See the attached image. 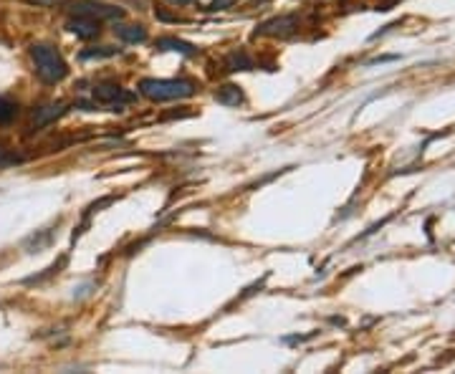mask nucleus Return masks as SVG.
I'll use <instances>...</instances> for the list:
<instances>
[{
    "label": "nucleus",
    "instance_id": "8",
    "mask_svg": "<svg viewBox=\"0 0 455 374\" xmlns=\"http://www.w3.org/2000/svg\"><path fill=\"white\" fill-rule=\"evenodd\" d=\"M215 102L223 104V107H238V104H243V91H241V86H236V84H223L218 91H215Z\"/></svg>",
    "mask_w": 455,
    "mask_h": 374
},
{
    "label": "nucleus",
    "instance_id": "12",
    "mask_svg": "<svg viewBox=\"0 0 455 374\" xmlns=\"http://www.w3.org/2000/svg\"><path fill=\"white\" fill-rule=\"evenodd\" d=\"M16 116H18V104L13 102V99L0 97V124H8Z\"/></svg>",
    "mask_w": 455,
    "mask_h": 374
},
{
    "label": "nucleus",
    "instance_id": "14",
    "mask_svg": "<svg viewBox=\"0 0 455 374\" xmlns=\"http://www.w3.org/2000/svg\"><path fill=\"white\" fill-rule=\"evenodd\" d=\"M236 0H210L205 6V11H225V8H231Z\"/></svg>",
    "mask_w": 455,
    "mask_h": 374
},
{
    "label": "nucleus",
    "instance_id": "16",
    "mask_svg": "<svg viewBox=\"0 0 455 374\" xmlns=\"http://www.w3.org/2000/svg\"><path fill=\"white\" fill-rule=\"evenodd\" d=\"M157 18L159 20H170V23H182L180 16H170V13H164V11H157Z\"/></svg>",
    "mask_w": 455,
    "mask_h": 374
},
{
    "label": "nucleus",
    "instance_id": "11",
    "mask_svg": "<svg viewBox=\"0 0 455 374\" xmlns=\"http://www.w3.org/2000/svg\"><path fill=\"white\" fill-rule=\"evenodd\" d=\"M250 68H253V61L243 51L241 54H231L225 59V71H250Z\"/></svg>",
    "mask_w": 455,
    "mask_h": 374
},
{
    "label": "nucleus",
    "instance_id": "3",
    "mask_svg": "<svg viewBox=\"0 0 455 374\" xmlns=\"http://www.w3.org/2000/svg\"><path fill=\"white\" fill-rule=\"evenodd\" d=\"M134 102V94L127 89H121L119 84H97L94 86V104L102 107H111V111H121L124 104Z\"/></svg>",
    "mask_w": 455,
    "mask_h": 374
},
{
    "label": "nucleus",
    "instance_id": "9",
    "mask_svg": "<svg viewBox=\"0 0 455 374\" xmlns=\"http://www.w3.org/2000/svg\"><path fill=\"white\" fill-rule=\"evenodd\" d=\"M157 49H159V51H177V54H182V56H195V54H198V49H195L193 43L180 41V38H172V36L159 38V41H157Z\"/></svg>",
    "mask_w": 455,
    "mask_h": 374
},
{
    "label": "nucleus",
    "instance_id": "2",
    "mask_svg": "<svg viewBox=\"0 0 455 374\" xmlns=\"http://www.w3.org/2000/svg\"><path fill=\"white\" fill-rule=\"evenodd\" d=\"M140 94L150 102H175L195 94V84L185 79H142Z\"/></svg>",
    "mask_w": 455,
    "mask_h": 374
},
{
    "label": "nucleus",
    "instance_id": "18",
    "mask_svg": "<svg viewBox=\"0 0 455 374\" xmlns=\"http://www.w3.org/2000/svg\"><path fill=\"white\" fill-rule=\"evenodd\" d=\"M170 6H190V3H195V0H167Z\"/></svg>",
    "mask_w": 455,
    "mask_h": 374
},
{
    "label": "nucleus",
    "instance_id": "13",
    "mask_svg": "<svg viewBox=\"0 0 455 374\" xmlns=\"http://www.w3.org/2000/svg\"><path fill=\"white\" fill-rule=\"evenodd\" d=\"M119 49H109V46H102V49H86L81 51V59L89 61V59H109V56H116Z\"/></svg>",
    "mask_w": 455,
    "mask_h": 374
},
{
    "label": "nucleus",
    "instance_id": "1",
    "mask_svg": "<svg viewBox=\"0 0 455 374\" xmlns=\"http://www.w3.org/2000/svg\"><path fill=\"white\" fill-rule=\"evenodd\" d=\"M30 59H33V66H36V76L43 84H59V81L66 79V61L54 46H46V43L30 46Z\"/></svg>",
    "mask_w": 455,
    "mask_h": 374
},
{
    "label": "nucleus",
    "instance_id": "15",
    "mask_svg": "<svg viewBox=\"0 0 455 374\" xmlns=\"http://www.w3.org/2000/svg\"><path fill=\"white\" fill-rule=\"evenodd\" d=\"M30 6H38V8H56V6H63L66 0H25Z\"/></svg>",
    "mask_w": 455,
    "mask_h": 374
},
{
    "label": "nucleus",
    "instance_id": "10",
    "mask_svg": "<svg viewBox=\"0 0 455 374\" xmlns=\"http://www.w3.org/2000/svg\"><path fill=\"white\" fill-rule=\"evenodd\" d=\"M114 33L124 43H145L147 41V28H145V25H116Z\"/></svg>",
    "mask_w": 455,
    "mask_h": 374
},
{
    "label": "nucleus",
    "instance_id": "17",
    "mask_svg": "<svg viewBox=\"0 0 455 374\" xmlns=\"http://www.w3.org/2000/svg\"><path fill=\"white\" fill-rule=\"evenodd\" d=\"M8 162H13V157H8V152H6V147L0 145V167H3V164H8Z\"/></svg>",
    "mask_w": 455,
    "mask_h": 374
},
{
    "label": "nucleus",
    "instance_id": "7",
    "mask_svg": "<svg viewBox=\"0 0 455 374\" xmlns=\"http://www.w3.org/2000/svg\"><path fill=\"white\" fill-rule=\"evenodd\" d=\"M63 111H66V104H63V102H54V104H46V107H38L36 111H33V121H30V129L49 127L51 121L59 119Z\"/></svg>",
    "mask_w": 455,
    "mask_h": 374
},
{
    "label": "nucleus",
    "instance_id": "6",
    "mask_svg": "<svg viewBox=\"0 0 455 374\" xmlns=\"http://www.w3.org/2000/svg\"><path fill=\"white\" fill-rule=\"evenodd\" d=\"M66 28L71 30V33H76L79 38H84V41H89V38H97L99 36V20L91 18V16H73V18L66 20Z\"/></svg>",
    "mask_w": 455,
    "mask_h": 374
},
{
    "label": "nucleus",
    "instance_id": "5",
    "mask_svg": "<svg viewBox=\"0 0 455 374\" xmlns=\"http://www.w3.org/2000/svg\"><path fill=\"white\" fill-rule=\"evenodd\" d=\"M298 28V18L296 16H279V18L263 20L258 28H255V36H268V38H286L296 33Z\"/></svg>",
    "mask_w": 455,
    "mask_h": 374
},
{
    "label": "nucleus",
    "instance_id": "4",
    "mask_svg": "<svg viewBox=\"0 0 455 374\" xmlns=\"http://www.w3.org/2000/svg\"><path fill=\"white\" fill-rule=\"evenodd\" d=\"M73 13L79 16H91L97 20H121L124 18V11L116 6H107V3H99V0H76L73 3Z\"/></svg>",
    "mask_w": 455,
    "mask_h": 374
}]
</instances>
